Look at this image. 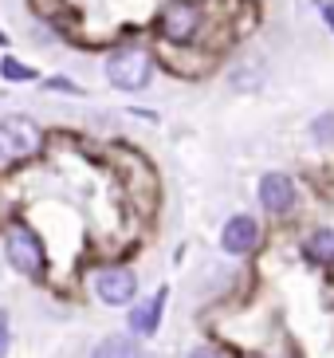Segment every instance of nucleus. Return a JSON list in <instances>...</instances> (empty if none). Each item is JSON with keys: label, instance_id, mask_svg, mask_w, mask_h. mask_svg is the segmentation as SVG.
I'll return each instance as SVG.
<instances>
[{"label": "nucleus", "instance_id": "1", "mask_svg": "<svg viewBox=\"0 0 334 358\" xmlns=\"http://www.w3.org/2000/svg\"><path fill=\"white\" fill-rule=\"evenodd\" d=\"M157 32L173 48H189L205 32V4L201 0H166L157 8Z\"/></svg>", "mask_w": 334, "mask_h": 358}, {"label": "nucleus", "instance_id": "2", "mask_svg": "<svg viewBox=\"0 0 334 358\" xmlns=\"http://www.w3.org/2000/svg\"><path fill=\"white\" fill-rule=\"evenodd\" d=\"M103 67H106V83L115 87V91H126V95L146 91L150 79H154V59H150V52H142L138 43H126V48L110 52Z\"/></svg>", "mask_w": 334, "mask_h": 358}, {"label": "nucleus", "instance_id": "3", "mask_svg": "<svg viewBox=\"0 0 334 358\" xmlns=\"http://www.w3.org/2000/svg\"><path fill=\"white\" fill-rule=\"evenodd\" d=\"M43 146V127L31 115L0 118V162H28Z\"/></svg>", "mask_w": 334, "mask_h": 358}, {"label": "nucleus", "instance_id": "4", "mask_svg": "<svg viewBox=\"0 0 334 358\" xmlns=\"http://www.w3.org/2000/svg\"><path fill=\"white\" fill-rule=\"evenodd\" d=\"M4 252H8V264L28 280H40L43 268H48V256H43L40 236L28 229V224H12L8 236H4Z\"/></svg>", "mask_w": 334, "mask_h": 358}, {"label": "nucleus", "instance_id": "5", "mask_svg": "<svg viewBox=\"0 0 334 358\" xmlns=\"http://www.w3.org/2000/svg\"><path fill=\"white\" fill-rule=\"evenodd\" d=\"M295 201H299V189H295V178L272 169V173H263L260 178V205L272 217H287L295 209Z\"/></svg>", "mask_w": 334, "mask_h": 358}, {"label": "nucleus", "instance_id": "6", "mask_svg": "<svg viewBox=\"0 0 334 358\" xmlns=\"http://www.w3.org/2000/svg\"><path fill=\"white\" fill-rule=\"evenodd\" d=\"M94 295L110 307H122L138 295V275L130 268H103L94 272Z\"/></svg>", "mask_w": 334, "mask_h": 358}, {"label": "nucleus", "instance_id": "7", "mask_svg": "<svg viewBox=\"0 0 334 358\" xmlns=\"http://www.w3.org/2000/svg\"><path fill=\"white\" fill-rule=\"evenodd\" d=\"M256 244H260V221L256 217L236 213L232 221H224V229H220V248L228 256H248Z\"/></svg>", "mask_w": 334, "mask_h": 358}, {"label": "nucleus", "instance_id": "8", "mask_svg": "<svg viewBox=\"0 0 334 358\" xmlns=\"http://www.w3.org/2000/svg\"><path fill=\"white\" fill-rule=\"evenodd\" d=\"M161 307H166V292H157V295H150L146 303L130 307V331L134 335H154L161 327Z\"/></svg>", "mask_w": 334, "mask_h": 358}, {"label": "nucleus", "instance_id": "9", "mask_svg": "<svg viewBox=\"0 0 334 358\" xmlns=\"http://www.w3.org/2000/svg\"><path fill=\"white\" fill-rule=\"evenodd\" d=\"M307 260L314 264H334V229H314L303 244Z\"/></svg>", "mask_w": 334, "mask_h": 358}, {"label": "nucleus", "instance_id": "10", "mask_svg": "<svg viewBox=\"0 0 334 358\" xmlns=\"http://www.w3.org/2000/svg\"><path fill=\"white\" fill-rule=\"evenodd\" d=\"M307 134H311V142L319 150L334 146V110H319V115L311 118V127H307Z\"/></svg>", "mask_w": 334, "mask_h": 358}, {"label": "nucleus", "instance_id": "11", "mask_svg": "<svg viewBox=\"0 0 334 358\" xmlns=\"http://www.w3.org/2000/svg\"><path fill=\"white\" fill-rule=\"evenodd\" d=\"M0 79H4V83H36V67H28L24 59H16V55H4V59H0Z\"/></svg>", "mask_w": 334, "mask_h": 358}, {"label": "nucleus", "instance_id": "12", "mask_svg": "<svg viewBox=\"0 0 334 358\" xmlns=\"http://www.w3.org/2000/svg\"><path fill=\"white\" fill-rule=\"evenodd\" d=\"M91 358H138V350L130 338H106V343H99V350Z\"/></svg>", "mask_w": 334, "mask_h": 358}, {"label": "nucleus", "instance_id": "13", "mask_svg": "<svg viewBox=\"0 0 334 358\" xmlns=\"http://www.w3.org/2000/svg\"><path fill=\"white\" fill-rule=\"evenodd\" d=\"M43 91H55V95H67V99H83L87 91L75 79H67V75H52V79H43Z\"/></svg>", "mask_w": 334, "mask_h": 358}, {"label": "nucleus", "instance_id": "14", "mask_svg": "<svg viewBox=\"0 0 334 358\" xmlns=\"http://www.w3.org/2000/svg\"><path fill=\"white\" fill-rule=\"evenodd\" d=\"M314 8H319V16H323V24L334 32V0H314Z\"/></svg>", "mask_w": 334, "mask_h": 358}, {"label": "nucleus", "instance_id": "15", "mask_svg": "<svg viewBox=\"0 0 334 358\" xmlns=\"http://www.w3.org/2000/svg\"><path fill=\"white\" fill-rule=\"evenodd\" d=\"M8 355V315L0 311V358Z\"/></svg>", "mask_w": 334, "mask_h": 358}, {"label": "nucleus", "instance_id": "16", "mask_svg": "<svg viewBox=\"0 0 334 358\" xmlns=\"http://www.w3.org/2000/svg\"><path fill=\"white\" fill-rule=\"evenodd\" d=\"M189 358H220V355H217V350H209V347H201V350H193Z\"/></svg>", "mask_w": 334, "mask_h": 358}, {"label": "nucleus", "instance_id": "17", "mask_svg": "<svg viewBox=\"0 0 334 358\" xmlns=\"http://www.w3.org/2000/svg\"><path fill=\"white\" fill-rule=\"evenodd\" d=\"M0 43H8V36H4V32H0Z\"/></svg>", "mask_w": 334, "mask_h": 358}]
</instances>
